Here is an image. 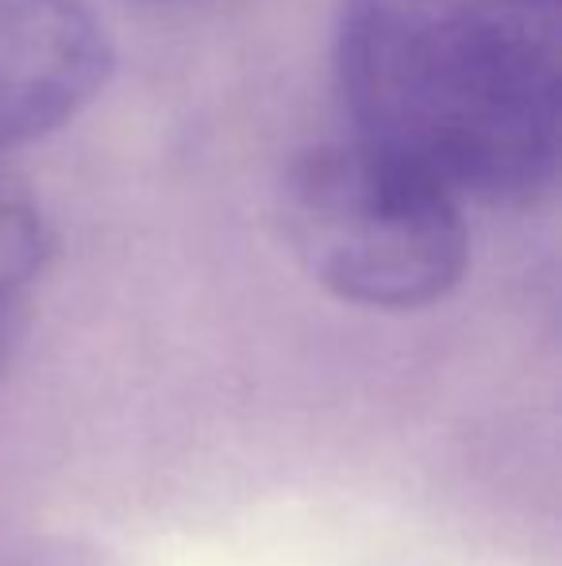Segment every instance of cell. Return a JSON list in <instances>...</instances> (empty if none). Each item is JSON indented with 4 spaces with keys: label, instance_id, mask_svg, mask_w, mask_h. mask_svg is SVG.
Returning <instances> with one entry per match:
<instances>
[{
    "label": "cell",
    "instance_id": "obj_4",
    "mask_svg": "<svg viewBox=\"0 0 562 566\" xmlns=\"http://www.w3.org/2000/svg\"><path fill=\"white\" fill-rule=\"evenodd\" d=\"M54 259V235L28 189L0 174V374L20 355L31 308Z\"/></svg>",
    "mask_w": 562,
    "mask_h": 566
},
{
    "label": "cell",
    "instance_id": "obj_1",
    "mask_svg": "<svg viewBox=\"0 0 562 566\" xmlns=\"http://www.w3.org/2000/svg\"><path fill=\"white\" fill-rule=\"evenodd\" d=\"M354 139L458 201L532 205L562 155V0H343Z\"/></svg>",
    "mask_w": 562,
    "mask_h": 566
},
{
    "label": "cell",
    "instance_id": "obj_3",
    "mask_svg": "<svg viewBox=\"0 0 562 566\" xmlns=\"http://www.w3.org/2000/svg\"><path fill=\"white\" fill-rule=\"evenodd\" d=\"M113 43L77 0H0V150L59 132L100 97Z\"/></svg>",
    "mask_w": 562,
    "mask_h": 566
},
{
    "label": "cell",
    "instance_id": "obj_2",
    "mask_svg": "<svg viewBox=\"0 0 562 566\" xmlns=\"http://www.w3.org/2000/svg\"><path fill=\"white\" fill-rule=\"evenodd\" d=\"M282 217L300 266L359 308H427L463 282L470 262L463 201L359 139L293 158Z\"/></svg>",
    "mask_w": 562,
    "mask_h": 566
}]
</instances>
